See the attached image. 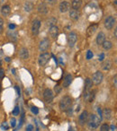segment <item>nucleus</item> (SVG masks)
Masks as SVG:
<instances>
[{
  "instance_id": "f3484780",
  "label": "nucleus",
  "mask_w": 117,
  "mask_h": 131,
  "mask_svg": "<svg viewBox=\"0 0 117 131\" xmlns=\"http://www.w3.org/2000/svg\"><path fill=\"white\" fill-rule=\"evenodd\" d=\"M104 40H106V36L104 34V32L103 31H99L98 34L96 36V44L98 46H101L103 43H104Z\"/></svg>"
},
{
  "instance_id": "6ab92c4d",
  "label": "nucleus",
  "mask_w": 117,
  "mask_h": 131,
  "mask_svg": "<svg viewBox=\"0 0 117 131\" xmlns=\"http://www.w3.org/2000/svg\"><path fill=\"white\" fill-rule=\"evenodd\" d=\"M72 81H73V77H72L70 74V75H67L66 77L64 78V80H63V84H62L63 87H64V88L69 87V86L71 84Z\"/></svg>"
},
{
  "instance_id": "ddd939ff",
  "label": "nucleus",
  "mask_w": 117,
  "mask_h": 131,
  "mask_svg": "<svg viewBox=\"0 0 117 131\" xmlns=\"http://www.w3.org/2000/svg\"><path fill=\"white\" fill-rule=\"evenodd\" d=\"M59 9L61 13H66V12L70 11V4L68 1H62L61 2L60 6H59Z\"/></svg>"
},
{
  "instance_id": "4468645a",
  "label": "nucleus",
  "mask_w": 117,
  "mask_h": 131,
  "mask_svg": "<svg viewBox=\"0 0 117 131\" xmlns=\"http://www.w3.org/2000/svg\"><path fill=\"white\" fill-rule=\"evenodd\" d=\"M37 10H38L39 14H41V15H47L48 12H49L48 6L44 2H41L40 4L38 5V6H37Z\"/></svg>"
},
{
  "instance_id": "9b49d317",
  "label": "nucleus",
  "mask_w": 117,
  "mask_h": 131,
  "mask_svg": "<svg viewBox=\"0 0 117 131\" xmlns=\"http://www.w3.org/2000/svg\"><path fill=\"white\" fill-rule=\"evenodd\" d=\"M88 116H89V114H88L87 111H82V113H81V114L79 116V125L84 126L85 124H86L87 119H88Z\"/></svg>"
},
{
  "instance_id": "2eb2a0df",
  "label": "nucleus",
  "mask_w": 117,
  "mask_h": 131,
  "mask_svg": "<svg viewBox=\"0 0 117 131\" xmlns=\"http://www.w3.org/2000/svg\"><path fill=\"white\" fill-rule=\"evenodd\" d=\"M97 29H98V24H91V25L86 29V35H87L88 37H92L95 33V31H97Z\"/></svg>"
},
{
  "instance_id": "ea45409f",
  "label": "nucleus",
  "mask_w": 117,
  "mask_h": 131,
  "mask_svg": "<svg viewBox=\"0 0 117 131\" xmlns=\"http://www.w3.org/2000/svg\"><path fill=\"white\" fill-rule=\"evenodd\" d=\"M54 90H55V92H56V93H58L61 92V87H60V86H55Z\"/></svg>"
},
{
  "instance_id": "37998d69",
  "label": "nucleus",
  "mask_w": 117,
  "mask_h": 131,
  "mask_svg": "<svg viewBox=\"0 0 117 131\" xmlns=\"http://www.w3.org/2000/svg\"><path fill=\"white\" fill-rule=\"evenodd\" d=\"M113 36H114L115 39L117 38V29H116V28H115L114 31H113Z\"/></svg>"
},
{
  "instance_id": "f257e3e1",
  "label": "nucleus",
  "mask_w": 117,
  "mask_h": 131,
  "mask_svg": "<svg viewBox=\"0 0 117 131\" xmlns=\"http://www.w3.org/2000/svg\"><path fill=\"white\" fill-rule=\"evenodd\" d=\"M72 102H73V100L70 96H63L61 98V100L60 101V109L62 111H67L71 108L72 106Z\"/></svg>"
},
{
  "instance_id": "72a5a7b5",
  "label": "nucleus",
  "mask_w": 117,
  "mask_h": 131,
  "mask_svg": "<svg viewBox=\"0 0 117 131\" xmlns=\"http://www.w3.org/2000/svg\"><path fill=\"white\" fill-rule=\"evenodd\" d=\"M33 126L32 124H28L26 126V131H33Z\"/></svg>"
},
{
  "instance_id": "a19ab883",
  "label": "nucleus",
  "mask_w": 117,
  "mask_h": 131,
  "mask_svg": "<svg viewBox=\"0 0 117 131\" xmlns=\"http://www.w3.org/2000/svg\"><path fill=\"white\" fill-rule=\"evenodd\" d=\"M15 24H9V29H11V30H14V29H15Z\"/></svg>"
},
{
  "instance_id": "b1692460",
  "label": "nucleus",
  "mask_w": 117,
  "mask_h": 131,
  "mask_svg": "<svg viewBox=\"0 0 117 131\" xmlns=\"http://www.w3.org/2000/svg\"><path fill=\"white\" fill-rule=\"evenodd\" d=\"M82 6V0H72L71 1V7L72 9L79 10Z\"/></svg>"
},
{
  "instance_id": "58836bf2",
  "label": "nucleus",
  "mask_w": 117,
  "mask_h": 131,
  "mask_svg": "<svg viewBox=\"0 0 117 131\" xmlns=\"http://www.w3.org/2000/svg\"><path fill=\"white\" fill-rule=\"evenodd\" d=\"M104 58V53H102V54H100V56L98 57V60L99 61H103Z\"/></svg>"
},
{
  "instance_id": "20e7f679",
  "label": "nucleus",
  "mask_w": 117,
  "mask_h": 131,
  "mask_svg": "<svg viewBox=\"0 0 117 131\" xmlns=\"http://www.w3.org/2000/svg\"><path fill=\"white\" fill-rule=\"evenodd\" d=\"M91 80H92V82H93L94 84H95V85H99V84L103 82V80H104V75H103L102 72L96 71L95 73H94Z\"/></svg>"
},
{
  "instance_id": "bb28decb",
  "label": "nucleus",
  "mask_w": 117,
  "mask_h": 131,
  "mask_svg": "<svg viewBox=\"0 0 117 131\" xmlns=\"http://www.w3.org/2000/svg\"><path fill=\"white\" fill-rule=\"evenodd\" d=\"M57 22H58L57 18H55V17H50L47 21V25L50 26V27H51V26H54V25H56Z\"/></svg>"
},
{
  "instance_id": "c03bdc74",
  "label": "nucleus",
  "mask_w": 117,
  "mask_h": 131,
  "mask_svg": "<svg viewBox=\"0 0 117 131\" xmlns=\"http://www.w3.org/2000/svg\"><path fill=\"white\" fill-rule=\"evenodd\" d=\"M6 61H8V62H9V61H10V58H8V57H6Z\"/></svg>"
},
{
  "instance_id": "a878e982",
  "label": "nucleus",
  "mask_w": 117,
  "mask_h": 131,
  "mask_svg": "<svg viewBox=\"0 0 117 131\" xmlns=\"http://www.w3.org/2000/svg\"><path fill=\"white\" fill-rule=\"evenodd\" d=\"M103 47V49H105V50H109L113 48V43H112L110 40H104V43L101 45Z\"/></svg>"
},
{
  "instance_id": "79ce46f5",
  "label": "nucleus",
  "mask_w": 117,
  "mask_h": 131,
  "mask_svg": "<svg viewBox=\"0 0 117 131\" xmlns=\"http://www.w3.org/2000/svg\"><path fill=\"white\" fill-rule=\"evenodd\" d=\"M15 90H16L17 93H18V96H20V95H21V92H20V89H19L18 86H15Z\"/></svg>"
},
{
  "instance_id": "aec40b11",
  "label": "nucleus",
  "mask_w": 117,
  "mask_h": 131,
  "mask_svg": "<svg viewBox=\"0 0 117 131\" xmlns=\"http://www.w3.org/2000/svg\"><path fill=\"white\" fill-rule=\"evenodd\" d=\"M19 56H20V58H22V59H28L29 58V50H28L26 48H23V49H20V51H19Z\"/></svg>"
},
{
  "instance_id": "393cba45",
  "label": "nucleus",
  "mask_w": 117,
  "mask_h": 131,
  "mask_svg": "<svg viewBox=\"0 0 117 131\" xmlns=\"http://www.w3.org/2000/svg\"><path fill=\"white\" fill-rule=\"evenodd\" d=\"M34 8V6L32 2L30 1H26L24 4V10L26 12V13H30V12L33 11V9Z\"/></svg>"
},
{
  "instance_id": "c756f323",
  "label": "nucleus",
  "mask_w": 117,
  "mask_h": 131,
  "mask_svg": "<svg viewBox=\"0 0 117 131\" xmlns=\"http://www.w3.org/2000/svg\"><path fill=\"white\" fill-rule=\"evenodd\" d=\"M93 57H94V54H93V52H92L91 50H87V51H86V59L90 60L91 58H93Z\"/></svg>"
},
{
  "instance_id": "de8ad7c7",
  "label": "nucleus",
  "mask_w": 117,
  "mask_h": 131,
  "mask_svg": "<svg viewBox=\"0 0 117 131\" xmlns=\"http://www.w3.org/2000/svg\"><path fill=\"white\" fill-rule=\"evenodd\" d=\"M72 131H75V130H72Z\"/></svg>"
},
{
  "instance_id": "c9c22d12",
  "label": "nucleus",
  "mask_w": 117,
  "mask_h": 131,
  "mask_svg": "<svg viewBox=\"0 0 117 131\" xmlns=\"http://www.w3.org/2000/svg\"><path fill=\"white\" fill-rule=\"evenodd\" d=\"M97 112H98V115H99V118H100V119L102 120V118H103V113H102V111H101L100 108H98V110H97Z\"/></svg>"
},
{
  "instance_id": "4c0bfd02",
  "label": "nucleus",
  "mask_w": 117,
  "mask_h": 131,
  "mask_svg": "<svg viewBox=\"0 0 117 131\" xmlns=\"http://www.w3.org/2000/svg\"><path fill=\"white\" fill-rule=\"evenodd\" d=\"M5 75V71L3 68H0V79H2Z\"/></svg>"
},
{
  "instance_id": "a211bd4d",
  "label": "nucleus",
  "mask_w": 117,
  "mask_h": 131,
  "mask_svg": "<svg viewBox=\"0 0 117 131\" xmlns=\"http://www.w3.org/2000/svg\"><path fill=\"white\" fill-rule=\"evenodd\" d=\"M101 67H102V69L104 71H109L112 68V62L108 59L103 60L102 64H101Z\"/></svg>"
},
{
  "instance_id": "e433bc0d",
  "label": "nucleus",
  "mask_w": 117,
  "mask_h": 131,
  "mask_svg": "<svg viewBox=\"0 0 117 131\" xmlns=\"http://www.w3.org/2000/svg\"><path fill=\"white\" fill-rule=\"evenodd\" d=\"M15 125H16V119L14 118H12V119H11V126L13 127H15Z\"/></svg>"
},
{
  "instance_id": "49530a36",
  "label": "nucleus",
  "mask_w": 117,
  "mask_h": 131,
  "mask_svg": "<svg viewBox=\"0 0 117 131\" xmlns=\"http://www.w3.org/2000/svg\"><path fill=\"white\" fill-rule=\"evenodd\" d=\"M1 66H2V62L0 61V68H1Z\"/></svg>"
},
{
  "instance_id": "7c9ffc66",
  "label": "nucleus",
  "mask_w": 117,
  "mask_h": 131,
  "mask_svg": "<svg viewBox=\"0 0 117 131\" xmlns=\"http://www.w3.org/2000/svg\"><path fill=\"white\" fill-rule=\"evenodd\" d=\"M4 31V20L0 17V34H2Z\"/></svg>"
},
{
  "instance_id": "423d86ee",
  "label": "nucleus",
  "mask_w": 117,
  "mask_h": 131,
  "mask_svg": "<svg viewBox=\"0 0 117 131\" xmlns=\"http://www.w3.org/2000/svg\"><path fill=\"white\" fill-rule=\"evenodd\" d=\"M41 24H42V23H41V21L39 20V19L33 20V24H32V33H33V35L37 36V35L39 34V32H40Z\"/></svg>"
},
{
  "instance_id": "4be33fe9",
  "label": "nucleus",
  "mask_w": 117,
  "mask_h": 131,
  "mask_svg": "<svg viewBox=\"0 0 117 131\" xmlns=\"http://www.w3.org/2000/svg\"><path fill=\"white\" fill-rule=\"evenodd\" d=\"M93 85H94V84H93V82H92L91 78H89V77L86 78V80H85V92L91 91Z\"/></svg>"
},
{
  "instance_id": "0eeeda50",
  "label": "nucleus",
  "mask_w": 117,
  "mask_h": 131,
  "mask_svg": "<svg viewBox=\"0 0 117 131\" xmlns=\"http://www.w3.org/2000/svg\"><path fill=\"white\" fill-rule=\"evenodd\" d=\"M77 41V35L76 32L71 31V32L69 33L68 35V44L70 48H73L76 45Z\"/></svg>"
},
{
  "instance_id": "5701e85b",
  "label": "nucleus",
  "mask_w": 117,
  "mask_h": 131,
  "mask_svg": "<svg viewBox=\"0 0 117 131\" xmlns=\"http://www.w3.org/2000/svg\"><path fill=\"white\" fill-rule=\"evenodd\" d=\"M10 13H11V7L8 5H4L2 6V8H1V14H2V15L6 17L10 15Z\"/></svg>"
},
{
  "instance_id": "473e14b6",
  "label": "nucleus",
  "mask_w": 117,
  "mask_h": 131,
  "mask_svg": "<svg viewBox=\"0 0 117 131\" xmlns=\"http://www.w3.org/2000/svg\"><path fill=\"white\" fill-rule=\"evenodd\" d=\"M31 111L33 113H34V114H38L39 113V110L37 107H35V106H33V107L31 108Z\"/></svg>"
},
{
  "instance_id": "a18cd8bd",
  "label": "nucleus",
  "mask_w": 117,
  "mask_h": 131,
  "mask_svg": "<svg viewBox=\"0 0 117 131\" xmlns=\"http://www.w3.org/2000/svg\"><path fill=\"white\" fill-rule=\"evenodd\" d=\"M86 2H90V1H92V0H85Z\"/></svg>"
},
{
  "instance_id": "f8f14e48",
  "label": "nucleus",
  "mask_w": 117,
  "mask_h": 131,
  "mask_svg": "<svg viewBox=\"0 0 117 131\" xmlns=\"http://www.w3.org/2000/svg\"><path fill=\"white\" fill-rule=\"evenodd\" d=\"M49 34L52 39H56L59 36V34H60V29H59L58 26H51L49 28Z\"/></svg>"
},
{
  "instance_id": "f704fd0d",
  "label": "nucleus",
  "mask_w": 117,
  "mask_h": 131,
  "mask_svg": "<svg viewBox=\"0 0 117 131\" xmlns=\"http://www.w3.org/2000/svg\"><path fill=\"white\" fill-rule=\"evenodd\" d=\"M113 85H114V87L116 88L117 87V75H114V77H113Z\"/></svg>"
},
{
  "instance_id": "7ed1b4c3",
  "label": "nucleus",
  "mask_w": 117,
  "mask_h": 131,
  "mask_svg": "<svg viewBox=\"0 0 117 131\" xmlns=\"http://www.w3.org/2000/svg\"><path fill=\"white\" fill-rule=\"evenodd\" d=\"M115 23H116V19L113 15H109L104 19V25L106 28V30H112L115 26Z\"/></svg>"
},
{
  "instance_id": "39448f33",
  "label": "nucleus",
  "mask_w": 117,
  "mask_h": 131,
  "mask_svg": "<svg viewBox=\"0 0 117 131\" xmlns=\"http://www.w3.org/2000/svg\"><path fill=\"white\" fill-rule=\"evenodd\" d=\"M50 58H51V54L48 52H44V53H42L39 57V66L41 67H44L46 64L49 62Z\"/></svg>"
},
{
  "instance_id": "dca6fc26",
  "label": "nucleus",
  "mask_w": 117,
  "mask_h": 131,
  "mask_svg": "<svg viewBox=\"0 0 117 131\" xmlns=\"http://www.w3.org/2000/svg\"><path fill=\"white\" fill-rule=\"evenodd\" d=\"M70 18L73 21H77L80 18V12L79 10L70 9Z\"/></svg>"
},
{
  "instance_id": "6e6552de",
  "label": "nucleus",
  "mask_w": 117,
  "mask_h": 131,
  "mask_svg": "<svg viewBox=\"0 0 117 131\" xmlns=\"http://www.w3.org/2000/svg\"><path fill=\"white\" fill-rule=\"evenodd\" d=\"M50 46H51V41L49 40V39H44L39 44V50L42 53H44L49 49Z\"/></svg>"
},
{
  "instance_id": "cd10ccee",
  "label": "nucleus",
  "mask_w": 117,
  "mask_h": 131,
  "mask_svg": "<svg viewBox=\"0 0 117 131\" xmlns=\"http://www.w3.org/2000/svg\"><path fill=\"white\" fill-rule=\"evenodd\" d=\"M100 131H110V127L107 123H104L103 125H101L100 127Z\"/></svg>"
},
{
  "instance_id": "f03ea898",
  "label": "nucleus",
  "mask_w": 117,
  "mask_h": 131,
  "mask_svg": "<svg viewBox=\"0 0 117 131\" xmlns=\"http://www.w3.org/2000/svg\"><path fill=\"white\" fill-rule=\"evenodd\" d=\"M101 122V119L99 118V117L95 114H92L90 116H88V119H87V125L89 126V127L91 128H96L99 126Z\"/></svg>"
},
{
  "instance_id": "c85d7f7f",
  "label": "nucleus",
  "mask_w": 117,
  "mask_h": 131,
  "mask_svg": "<svg viewBox=\"0 0 117 131\" xmlns=\"http://www.w3.org/2000/svg\"><path fill=\"white\" fill-rule=\"evenodd\" d=\"M44 3L49 6H54L57 3V0H44Z\"/></svg>"
},
{
  "instance_id": "1a4fd4ad",
  "label": "nucleus",
  "mask_w": 117,
  "mask_h": 131,
  "mask_svg": "<svg viewBox=\"0 0 117 131\" xmlns=\"http://www.w3.org/2000/svg\"><path fill=\"white\" fill-rule=\"evenodd\" d=\"M6 36H7V39L12 42H15L17 40H18V32L15 31V29L11 30L9 29L7 31H6Z\"/></svg>"
},
{
  "instance_id": "2f4dec72",
  "label": "nucleus",
  "mask_w": 117,
  "mask_h": 131,
  "mask_svg": "<svg viewBox=\"0 0 117 131\" xmlns=\"http://www.w3.org/2000/svg\"><path fill=\"white\" fill-rule=\"evenodd\" d=\"M12 113H13L14 116H17V115L20 113V109H19L18 106H15V109L13 110V112H12Z\"/></svg>"
},
{
  "instance_id": "9d476101",
  "label": "nucleus",
  "mask_w": 117,
  "mask_h": 131,
  "mask_svg": "<svg viewBox=\"0 0 117 131\" xmlns=\"http://www.w3.org/2000/svg\"><path fill=\"white\" fill-rule=\"evenodd\" d=\"M43 98L44 100H45L46 102H48V103H50V102H52L53 98H54V94H53V92L51 91V89H45L43 92Z\"/></svg>"
},
{
  "instance_id": "412c9836",
  "label": "nucleus",
  "mask_w": 117,
  "mask_h": 131,
  "mask_svg": "<svg viewBox=\"0 0 117 131\" xmlns=\"http://www.w3.org/2000/svg\"><path fill=\"white\" fill-rule=\"evenodd\" d=\"M102 113H103V117H104L106 120H110L112 118L113 111H112V110L109 109V108H105V109L104 110V111H102Z\"/></svg>"
}]
</instances>
